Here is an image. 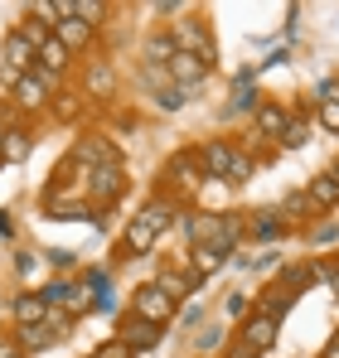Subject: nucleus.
Instances as JSON below:
<instances>
[{
  "instance_id": "1",
  "label": "nucleus",
  "mask_w": 339,
  "mask_h": 358,
  "mask_svg": "<svg viewBox=\"0 0 339 358\" xmlns=\"http://www.w3.org/2000/svg\"><path fill=\"white\" fill-rule=\"evenodd\" d=\"M199 150V165H204V179H219L228 189H237V184H247L252 179V155L237 145V141H223V136H214V141H204V145H194Z\"/></svg>"
},
{
  "instance_id": "2",
  "label": "nucleus",
  "mask_w": 339,
  "mask_h": 358,
  "mask_svg": "<svg viewBox=\"0 0 339 358\" xmlns=\"http://www.w3.org/2000/svg\"><path fill=\"white\" fill-rule=\"evenodd\" d=\"M277 329H282V320H267V315L252 310V315L237 324V334H233V358H262L277 344Z\"/></svg>"
},
{
  "instance_id": "3",
  "label": "nucleus",
  "mask_w": 339,
  "mask_h": 358,
  "mask_svg": "<svg viewBox=\"0 0 339 358\" xmlns=\"http://www.w3.org/2000/svg\"><path fill=\"white\" fill-rule=\"evenodd\" d=\"M10 102H15V112H25V117H34V112H49V102H54V78L49 73H25L15 87H10Z\"/></svg>"
},
{
  "instance_id": "4",
  "label": "nucleus",
  "mask_w": 339,
  "mask_h": 358,
  "mask_svg": "<svg viewBox=\"0 0 339 358\" xmlns=\"http://www.w3.org/2000/svg\"><path fill=\"white\" fill-rule=\"evenodd\" d=\"M170 39H174L179 54H194V59H204L209 68H214V34H209V24H204L199 15L174 20V24H170Z\"/></svg>"
},
{
  "instance_id": "5",
  "label": "nucleus",
  "mask_w": 339,
  "mask_h": 358,
  "mask_svg": "<svg viewBox=\"0 0 339 358\" xmlns=\"http://www.w3.org/2000/svg\"><path fill=\"white\" fill-rule=\"evenodd\" d=\"M83 194H88V203H116V199L126 194V165H121V160H112V165L88 170Z\"/></svg>"
},
{
  "instance_id": "6",
  "label": "nucleus",
  "mask_w": 339,
  "mask_h": 358,
  "mask_svg": "<svg viewBox=\"0 0 339 358\" xmlns=\"http://www.w3.org/2000/svg\"><path fill=\"white\" fill-rule=\"evenodd\" d=\"M174 310H179V305L160 291V281H146V286L131 291V315H141V320H151V324H160V329L174 320Z\"/></svg>"
},
{
  "instance_id": "7",
  "label": "nucleus",
  "mask_w": 339,
  "mask_h": 358,
  "mask_svg": "<svg viewBox=\"0 0 339 358\" xmlns=\"http://www.w3.org/2000/svg\"><path fill=\"white\" fill-rule=\"evenodd\" d=\"M0 54H5V68H0V78H5L10 87H15L25 73H34V68H39V54H34V44H29L20 29H10V34H5V49H0Z\"/></svg>"
},
{
  "instance_id": "8",
  "label": "nucleus",
  "mask_w": 339,
  "mask_h": 358,
  "mask_svg": "<svg viewBox=\"0 0 339 358\" xmlns=\"http://www.w3.org/2000/svg\"><path fill=\"white\" fill-rule=\"evenodd\" d=\"M165 175H170V189H179V194H199V189H204V165H199V150H194V145L174 150V155L165 160Z\"/></svg>"
},
{
  "instance_id": "9",
  "label": "nucleus",
  "mask_w": 339,
  "mask_h": 358,
  "mask_svg": "<svg viewBox=\"0 0 339 358\" xmlns=\"http://www.w3.org/2000/svg\"><path fill=\"white\" fill-rule=\"evenodd\" d=\"M160 334H165L160 324H151V320H141V315H131V310H126V315H121V334H116V339H121L131 354H146V349H155V344H160Z\"/></svg>"
},
{
  "instance_id": "10",
  "label": "nucleus",
  "mask_w": 339,
  "mask_h": 358,
  "mask_svg": "<svg viewBox=\"0 0 339 358\" xmlns=\"http://www.w3.org/2000/svg\"><path fill=\"white\" fill-rule=\"evenodd\" d=\"M286 126H291V112H286V102H257V112H252V136H262V141H282L286 136Z\"/></svg>"
},
{
  "instance_id": "11",
  "label": "nucleus",
  "mask_w": 339,
  "mask_h": 358,
  "mask_svg": "<svg viewBox=\"0 0 339 358\" xmlns=\"http://www.w3.org/2000/svg\"><path fill=\"white\" fill-rule=\"evenodd\" d=\"M34 150V131L25 121H10L5 126V141H0V165H25Z\"/></svg>"
},
{
  "instance_id": "12",
  "label": "nucleus",
  "mask_w": 339,
  "mask_h": 358,
  "mask_svg": "<svg viewBox=\"0 0 339 358\" xmlns=\"http://www.w3.org/2000/svg\"><path fill=\"white\" fill-rule=\"evenodd\" d=\"M160 247V233L151 228V223H141L136 213H131V223L121 228V257H151Z\"/></svg>"
},
{
  "instance_id": "13",
  "label": "nucleus",
  "mask_w": 339,
  "mask_h": 358,
  "mask_svg": "<svg viewBox=\"0 0 339 358\" xmlns=\"http://www.w3.org/2000/svg\"><path fill=\"white\" fill-rule=\"evenodd\" d=\"M10 320H15V329L44 324V320H49V305H44L39 291H15V300H10Z\"/></svg>"
},
{
  "instance_id": "14",
  "label": "nucleus",
  "mask_w": 339,
  "mask_h": 358,
  "mask_svg": "<svg viewBox=\"0 0 339 358\" xmlns=\"http://www.w3.org/2000/svg\"><path fill=\"white\" fill-rule=\"evenodd\" d=\"M165 68H170V83H174V87H184V92H189V87H199V83L214 73V68H209L204 59H194V54H179V49H174V59H170Z\"/></svg>"
},
{
  "instance_id": "15",
  "label": "nucleus",
  "mask_w": 339,
  "mask_h": 358,
  "mask_svg": "<svg viewBox=\"0 0 339 358\" xmlns=\"http://www.w3.org/2000/svg\"><path fill=\"white\" fill-rule=\"evenodd\" d=\"M83 83H88V97H97V102H107L116 92V73H112V59H88L83 68Z\"/></svg>"
},
{
  "instance_id": "16",
  "label": "nucleus",
  "mask_w": 339,
  "mask_h": 358,
  "mask_svg": "<svg viewBox=\"0 0 339 358\" xmlns=\"http://www.w3.org/2000/svg\"><path fill=\"white\" fill-rule=\"evenodd\" d=\"M92 34H97V29H92V24H83L78 15H73V20H63V24H54V39L68 49V54H83V49L92 44Z\"/></svg>"
},
{
  "instance_id": "17",
  "label": "nucleus",
  "mask_w": 339,
  "mask_h": 358,
  "mask_svg": "<svg viewBox=\"0 0 339 358\" xmlns=\"http://www.w3.org/2000/svg\"><path fill=\"white\" fill-rule=\"evenodd\" d=\"M286 228H291V223H286V213L282 208H257V213H247V233H252V238H277V233H286Z\"/></svg>"
},
{
  "instance_id": "18",
  "label": "nucleus",
  "mask_w": 339,
  "mask_h": 358,
  "mask_svg": "<svg viewBox=\"0 0 339 358\" xmlns=\"http://www.w3.org/2000/svg\"><path fill=\"white\" fill-rule=\"evenodd\" d=\"M54 339H63L54 324L44 320V324H29V329H15V344H20V354H39V349H49Z\"/></svg>"
},
{
  "instance_id": "19",
  "label": "nucleus",
  "mask_w": 339,
  "mask_h": 358,
  "mask_svg": "<svg viewBox=\"0 0 339 358\" xmlns=\"http://www.w3.org/2000/svg\"><path fill=\"white\" fill-rule=\"evenodd\" d=\"M68 68H73V54H68V49H63L58 39H49V44H39V73H49V78L58 83V78H63Z\"/></svg>"
},
{
  "instance_id": "20",
  "label": "nucleus",
  "mask_w": 339,
  "mask_h": 358,
  "mask_svg": "<svg viewBox=\"0 0 339 358\" xmlns=\"http://www.w3.org/2000/svg\"><path fill=\"white\" fill-rule=\"evenodd\" d=\"M228 266V252L223 247H189V271L194 276H214Z\"/></svg>"
},
{
  "instance_id": "21",
  "label": "nucleus",
  "mask_w": 339,
  "mask_h": 358,
  "mask_svg": "<svg viewBox=\"0 0 339 358\" xmlns=\"http://www.w3.org/2000/svg\"><path fill=\"white\" fill-rule=\"evenodd\" d=\"M305 194H310V203L325 213V208H339V179L325 170V175H315L310 184H305Z\"/></svg>"
},
{
  "instance_id": "22",
  "label": "nucleus",
  "mask_w": 339,
  "mask_h": 358,
  "mask_svg": "<svg viewBox=\"0 0 339 358\" xmlns=\"http://www.w3.org/2000/svg\"><path fill=\"white\" fill-rule=\"evenodd\" d=\"M291 305H296V296H291L286 286H267V296H257L252 310H257V315H267V320H282Z\"/></svg>"
},
{
  "instance_id": "23",
  "label": "nucleus",
  "mask_w": 339,
  "mask_h": 358,
  "mask_svg": "<svg viewBox=\"0 0 339 358\" xmlns=\"http://www.w3.org/2000/svg\"><path fill=\"white\" fill-rule=\"evenodd\" d=\"M155 281H160V291H165L170 300H174V305H179V300L189 296V291H194V286H199V276H194V271H160V276H155Z\"/></svg>"
},
{
  "instance_id": "24",
  "label": "nucleus",
  "mask_w": 339,
  "mask_h": 358,
  "mask_svg": "<svg viewBox=\"0 0 339 358\" xmlns=\"http://www.w3.org/2000/svg\"><path fill=\"white\" fill-rule=\"evenodd\" d=\"M29 15H34L39 24H49V29H54V24H63V20H73V0H34V5H29Z\"/></svg>"
},
{
  "instance_id": "25",
  "label": "nucleus",
  "mask_w": 339,
  "mask_h": 358,
  "mask_svg": "<svg viewBox=\"0 0 339 358\" xmlns=\"http://www.w3.org/2000/svg\"><path fill=\"white\" fill-rule=\"evenodd\" d=\"M282 213H286V223H310V218H315L320 208L310 203V194H305V189H296V194H286Z\"/></svg>"
},
{
  "instance_id": "26",
  "label": "nucleus",
  "mask_w": 339,
  "mask_h": 358,
  "mask_svg": "<svg viewBox=\"0 0 339 358\" xmlns=\"http://www.w3.org/2000/svg\"><path fill=\"white\" fill-rule=\"evenodd\" d=\"M83 102H88L83 92H68V87H63V92H54L49 112H54V121H78L83 117Z\"/></svg>"
},
{
  "instance_id": "27",
  "label": "nucleus",
  "mask_w": 339,
  "mask_h": 358,
  "mask_svg": "<svg viewBox=\"0 0 339 358\" xmlns=\"http://www.w3.org/2000/svg\"><path fill=\"white\" fill-rule=\"evenodd\" d=\"M170 59H174V39H170V29H155V34L146 39V59L141 63H160V68H165Z\"/></svg>"
},
{
  "instance_id": "28",
  "label": "nucleus",
  "mask_w": 339,
  "mask_h": 358,
  "mask_svg": "<svg viewBox=\"0 0 339 358\" xmlns=\"http://www.w3.org/2000/svg\"><path fill=\"white\" fill-rule=\"evenodd\" d=\"M39 296H44V305H49V310H68V296H73V281H68V276H54L49 286H39Z\"/></svg>"
},
{
  "instance_id": "29",
  "label": "nucleus",
  "mask_w": 339,
  "mask_h": 358,
  "mask_svg": "<svg viewBox=\"0 0 339 358\" xmlns=\"http://www.w3.org/2000/svg\"><path fill=\"white\" fill-rule=\"evenodd\" d=\"M73 15H78L83 24H92V29H102V15H107V5H102V0H73Z\"/></svg>"
},
{
  "instance_id": "30",
  "label": "nucleus",
  "mask_w": 339,
  "mask_h": 358,
  "mask_svg": "<svg viewBox=\"0 0 339 358\" xmlns=\"http://www.w3.org/2000/svg\"><path fill=\"white\" fill-rule=\"evenodd\" d=\"M233 107H247V112H257V87H252V78H247V73L233 83Z\"/></svg>"
},
{
  "instance_id": "31",
  "label": "nucleus",
  "mask_w": 339,
  "mask_h": 358,
  "mask_svg": "<svg viewBox=\"0 0 339 358\" xmlns=\"http://www.w3.org/2000/svg\"><path fill=\"white\" fill-rule=\"evenodd\" d=\"M305 141H310V126H305V121H296V117H291V126H286V136L277 141V145H282V150H300Z\"/></svg>"
},
{
  "instance_id": "32",
  "label": "nucleus",
  "mask_w": 339,
  "mask_h": 358,
  "mask_svg": "<svg viewBox=\"0 0 339 358\" xmlns=\"http://www.w3.org/2000/svg\"><path fill=\"white\" fill-rule=\"evenodd\" d=\"M88 358H136V354H131V349H126V344H121V339L112 334V339H102V344H97V349H92Z\"/></svg>"
},
{
  "instance_id": "33",
  "label": "nucleus",
  "mask_w": 339,
  "mask_h": 358,
  "mask_svg": "<svg viewBox=\"0 0 339 358\" xmlns=\"http://www.w3.org/2000/svg\"><path fill=\"white\" fill-rule=\"evenodd\" d=\"M155 107H165V112H179V107H184V87H174V83H170L165 92L155 97Z\"/></svg>"
},
{
  "instance_id": "34",
  "label": "nucleus",
  "mask_w": 339,
  "mask_h": 358,
  "mask_svg": "<svg viewBox=\"0 0 339 358\" xmlns=\"http://www.w3.org/2000/svg\"><path fill=\"white\" fill-rule=\"evenodd\" d=\"M320 126L339 136V102H320Z\"/></svg>"
},
{
  "instance_id": "35",
  "label": "nucleus",
  "mask_w": 339,
  "mask_h": 358,
  "mask_svg": "<svg viewBox=\"0 0 339 358\" xmlns=\"http://www.w3.org/2000/svg\"><path fill=\"white\" fill-rule=\"evenodd\" d=\"M320 102H339V73H335V78H325V83H320Z\"/></svg>"
},
{
  "instance_id": "36",
  "label": "nucleus",
  "mask_w": 339,
  "mask_h": 358,
  "mask_svg": "<svg viewBox=\"0 0 339 358\" xmlns=\"http://www.w3.org/2000/svg\"><path fill=\"white\" fill-rule=\"evenodd\" d=\"M310 242H315V247H320V242H335V223H325V228L315 223V228H310Z\"/></svg>"
},
{
  "instance_id": "37",
  "label": "nucleus",
  "mask_w": 339,
  "mask_h": 358,
  "mask_svg": "<svg viewBox=\"0 0 339 358\" xmlns=\"http://www.w3.org/2000/svg\"><path fill=\"white\" fill-rule=\"evenodd\" d=\"M0 358H25L20 344H15V334H0Z\"/></svg>"
},
{
  "instance_id": "38",
  "label": "nucleus",
  "mask_w": 339,
  "mask_h": 358,
  "mask_svg": "<svg viewBox=\"0 0 339 358\" xmlns=\"http://www.w3.org/2000/svg\"><path fill=\"white\" fill-rule=\"evenodd\" d=\"M49 262H54V266H73V252H63V247H58V252H49Z\"/></svg>"
},
{
  "instance_id": "39",
  "label": "nucleus",
  "mask_w": 339,
  "mask_h": 358,
  "mask_svg": "<svg viewBox=\"0 0 339 358\" xmlns=\"http://www.w3.org/2000/svg\"><path fill=\"white\" fill-rule=\"evenodd\" d=\"M247 310V296H228V315H242Z\"/></svg>"
},
{
  "instance_id": "40",
  "label": "nucleus",
  "mask_w": 339,
  "mask_h": 358,
  "mask_svg": "<svg viewBox=\"0 0 339 358\" xmlns=\"http://www.w3.org/2000/svg\"><path fill=\"white\" fill-rule=\"evenodd\" d=\"M320 358H339V329H335V339L325 344V354H320Z\"/></svg>"
},
{
  "instance_id": "41",
  "label": "nucleus",
  "mask_w": 339,
  "mask_h": 358,
  "mask_svg": "<svg viewBox=\"0 0 339 358\" xmlns=\"http://www.w3.org/2000/svg\"><path fill=\"white\" fill-rule=\"evenodd\" d=\"M330 175H335V179H339V160H335V165H330Z\"/></svg>"
}]
</instances>
